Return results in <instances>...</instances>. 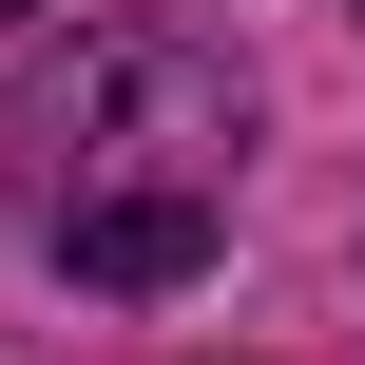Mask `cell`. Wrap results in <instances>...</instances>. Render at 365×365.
<instances>
[{"label":"cell","instance_id":"cell-2","mask_svg":"<svg viewBox=\"0 0 365 365\" xmlns=\"http://www.w3.org/2000/svg\"><path fill=\"white\" fill-rule=\"evenodd\" d=\"M231 250V192H77L58 212V269L77 289H192Z\"/></svg>","mask_w":365,"mask_h":365},{"label":"cell","instance_id":"cell-1","mask_svg":"<svg viewBox=\"0 0 365 365\" xmlns=\"http://www.w3.org/2000/svg\"><path fill=\"white\" fill-rule=\"evenodd\" d=\"M19 154H58V212H77V192H231V154H250V77H231L212 38L115 19V38L77 58V96L19 115Z\"/></svg>","mask_w":365,"mask_h":365},{"label":"cell","instance_id":"cell-3","mask_svg":"<svg viewBox=\"0 0 365 365\" xmlns=\"http://www.w3.org/2000/svg\"><path fill=\"white\" fill-rule=\"evenodd\" d=\"M0 19H38V0H0Z\"/></svg>","mask_w":365,"mask_h":365}]
</instances>
